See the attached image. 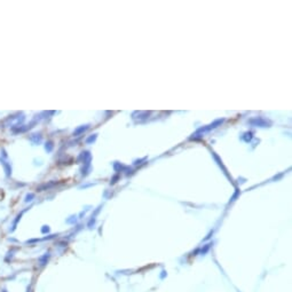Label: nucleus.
Returning <instances> with one entry per match:
<instances>
[{"label": "nucleus", "mask_w": 292, "mask_h": 292, "mask_svg": "<svg viewBox=\"0 0 292 292\" xmlns=\"http://www.w3.org/2000/svg\"><path fill=\"white\" fill-rule=\"evenodd\" d=\"M32 198H33V194H28L26 195V197H25V202L28 203V202L32 200Z\"/></svg>", "instance_id": "7ed1b4c3"}, {"label": "nucleus", "mask_w": 292, "mask_h": 292, "mask_svg": "<svg viewBox=\"0 0 292 292\" xmlns=\"http://www.w3.org/2000/svg\"><path fill=\"white\" fill-rule=\"evenodd\" d=\"M23 213H24V211H22V212H21V213H20V214H18V215H17V216H16V219H15V220H14V221H13V225H11V228H9V231H10V233H13V231H14V230H15V228H16V225H17V223H18V221H20V220H21V218H22V215H23Z\"/></svg>", "instance_id": "f03ea898"}, {"label": "nucleus", "mask_w": 292, "mask_h": 292, "mask_svg": "<svg viewBox=\"0 0 292 292\" xmlns=\"http://www.w3.org/2000/svg\"><path fill=\"white\" fill-rule=\"evenodd\" d=\"M1 292H7V290H5V289H3V290H2Z\"/></svg>", "instance_id": "39448f33"}, {"label": "nucleus", "mask_w": 292, "mask_h": 292, "mask_svg": "<svg viewBox=\"0 0 292 292\" xmlns=\"http://www.w3.org/2000/svg\"><path fill=\"white\" fill-rule=\"evenodd\" d=\"M49 229H48V227L47 226H45V228H42V233H46V231H48Z\"/></svg>", "instance_id": "20e7f679"}, {"label": "nucleus", "mask_w": 292, "mask_h": 292, "mask_svg": "<svg viewBox=\"0 0 292 292\" xmlns=\"http://www.w3.org/2000/svg\"><path fill=\"white\" fill-rule=\"evenodd\" d=\"M1 164H2V166H3V169H5L6 175H7V177H10V175H11V166H10V164H8L7 162H5V160H2V159H1Z\"/></svg>", "instance_id": "f257e3e1"}]
</instances>
